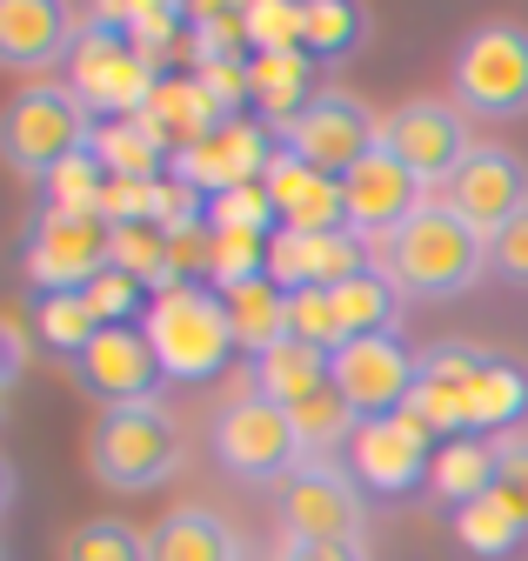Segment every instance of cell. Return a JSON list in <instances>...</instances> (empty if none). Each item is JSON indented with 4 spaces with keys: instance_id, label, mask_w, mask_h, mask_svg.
Masks as SVG:
<instances>
[{
    "instance_id": "6da1fadb",
    "label": "cell",
    "mask_w": 528,
    "mask_h": 561,
    "mask_svg": "<svg viewBox=\"0 0 528 561\" xmlns=\"http://www.w3.org/2000/svg\"><path fill=\"white\" fill-rule=\"evenodd\" d=\"M381 267L415 301H455L489 274V234L469 228L448 201H428L409 228H394L381 241Z\"/></svg>"
},
{
    "instance_id": "7a4b0ae2",
    "label": "cell",
    "mask_w": 528,
    "mask_h": 561,
    "mask_svg": "<svg viewBox=\"0 0 528 561\" xmlns=\"http://www.w3.org/2000/svg\"><path fill=\"white\" fill-rule=\"evenodd\" d=\"M94 107L74 94V81H27L8 101V121H0V148H8L14 174L47 181L54 168H68L94 148Z\"/></svg>"
},
{
    "instance_id": "3957f363",
    "label": "cell",
    "mask_w": 528,
    "mask_h": 561,
    "mask_svg": "<svg viewBox=\"0 0 528 561\" xmlns=\"http://www.w3.org/2000/svg\"><path fill=\"white\" fill-rule=\"evenodd\" d=\"M141 334L154 341V355L174 381H215L234 355V321H228V301L221 288H202V280H187V288L161 295L148 314H141Z\"/></svg>"
},
{
    "instance_id": "277c9868",
    "label": "cell",
    "mask_w": 528,
    "mask_h": 561,
    "mask_svg": "<svg viewBox=\"0 0 528 561\" xmlns=\"http://www.w3.org/2000/svg\"><path fill=\"white\" fill-rule=\"evenodd\" d=\"M88 468L94 481L120 488V495H141V488L168 481L181 468V428L161 401L148 408H101L88 428Z\"/></svg>"
},
{
    "instance_id": "5b68a950",
    "label": "cell",
    "mask_w": 528,
    "mask_h": 561,
    "mask_svg": "<svg viewBox=\"0 0 528 561\" xmlns=\"http://www.w3.org/2000/svg\"><path fill=\"white\" fill-rule=\"evenodd\" d=\"M21 254H27V280L41 295H81L94 274L114 267V228H107V215L41 207Z\"/></svg>"
},
{
    "instance_id": "8992f818",
    "label": "cell",
    "mask_w": 528,
    "mask_h": 561,
    "mask_svg": "<svg viewBox=\"0 0 528 561\" xmlns=\"http://www.w3.org/2000/svg\"><path fill=\"white\" fill-rule=\"evenodd\" d=\"M215 461L241 481H288L295 461H301V428H295V414L275 408L268 394H234L215 421Z\"/></svg>"
},
{
    "instance_id": "52a82bcc",
    "label": "cell",
    "mask_w": 528,
    "mask_h": 561,
    "mask_svg": "<svg viewBox=\"0 0 528 561\" xmlns=\"http://www.w3.org/2000/svg\"><path fill=\"white\" fill-rule=\"evenodd\" d=\"M455 101L469 114L508 121L528 114V27L515 21H489L461 41L455 54Z\"/></svg>"
},
{
    "instance_id": "ba28073f",
    "label": "cell",
    "mask_w": 528,
    "mask_h": 561,
    "mask_svg": "<svg viewBox=\"0 0 528 561\" xmlns=\"http://www.w3.org/2000/svg\"><path fill=\"white\" fill-rule=\"evenodd\" d=\"M282 134V148L295 154V161H308V168H321V174H348L355 161H368L375 148H381V121L355 101V94H342V88H321L288 127H275Z\"/></svg>"
},
{
    "instance_id": "9c48e42d",
    "label": "cell",
    "mask_w": 528,
    "mask_h": 561,
    "mask_svg": "<svg viewBox=\"0 0 528 561\" xmlns=\"http://www.w3.org/2000/svg\"><path fill=\"white\" fill-rule=\"evenodd\" d=\"M335 388L355 408V421H388L415 401L422 355H409L402 334H355L348 347H335Z\"/></svg>"
},
{
    "instance_id": "30bf717a",
    "label": "cell",
    "mask_w": 528,
    "mask_h": 561,
    "mask_svg": "<svg viewBox=\"0 0 528 561\" xmlns=\"http://www.w3.org/2000/svg\"><path fill=\"white\" fill-rule=\"evenodd\" d=\"M275 515L301 541H361L368 495H361V481L342 474L335 461H308V468H295L275 488Z\"/></svg>"
},
{
    "instance_id": "8fae6325",
    "label": "cell",
    "mask_w": 528,
    "mask_h": 561,
    "mask_svg": "<svg viewBox=\"0 0 528 561\" xmlns=\"http://www.w3.org/2000/svg\"><path fill=\"white\" fill-rule=\"evenodd\" d=\"M381 148L402 161L409 174H422L428 187H448L455 168L475 154V140H469V121H461V107L448 101H402L394 114H381Z\"/></svg>"
},
{
    "instance_id": "7c38bea8",
    "label": "cell",
    "mask_w": 528,
    "mask_h": 561,
    "mask_svg": "<svg viewBox=\"0 0 528 561\" xmlns=\"http://www.w3.org/2000/svg\"><path fill=\"white\" fill-rule=\"evenodd\" d=\"M68 368H74V388L94 394L101 408H148L161 375H168L141 328H101Z\"/></svg>"
},
{
    "instance_id": "4fadbf2b",
    "label": "cell",
    "mask_w": 528,
    "mask_h": 561,
    "mask_svg": "<svg viewBox=\"0 0 528 561\" xmlns=\"http://www.w3.org/2000/svg\"><path fill=\"white\" fill-rule=\"evenodd\" d=\"M342 201H348V234L361 241H388L394 228H409L422 207L435 201V187L422 174H409L388 148H375L368 161H355L342 174Z\"/></svg>"
},
{
    "instance_id": "5bb4252c",
    "label": "cell",
    "mask_w": 528,
    "mask_h": 561,
    "mask_svg": "<svg viewBox=\"0 0 528 561\" xmlns=\"http://www.w3.org/2000/svg\"><path fill=\"white\" fill-rule=\"evenodd\" d=\"M441 201L455 207L469 228H482L489 241L528 207V168L515 161V148H495V140H482V148L455 168V181L441 187Z\"/></svg>"
},
{
    "instance_id": "9a60e30c",
    "label": "cell",
    "mask_w": 528,
    "mask_h": 561,
    "mask_svg": "<svg viewBox=\"0 0 528 561\" xmlns=\"http://www.w3.org/2000/svg\"><path fill=\"white\" fill-rule=\"evenodd\" d=\"M268 161H275V148H268V127H261V121H248V114H234V121H221V127L202 140V148L174 154V181L215 201V194L254 187L261 174H268Z\"/></svg>"
},
{
    "instance_id": "2e32d148",
    "label": "cell",
    "mask_w": 528,
    "mask_h": 561,
    "mask_svg": "<svg viewBox=\"0 0 528 561\" xmlns=\"http://www.w3.org/2000/svg\"><path fill=\"white\" fill-rule=\"evenodd\" d=\"M428 435L415 428L409 414H388V421H361L355 442H348V474L368 488V495L394 502V495H415L422 474H428Z\"/></svg>"
},
{
    "instance_id": "e0dca14e",
    "label": "cell",
    "mask_w": 528,
    "mask_h": 561,
    "mask_svg": "<svg viewBox=\"0 0 528 561\" xmlns=\"http://www.w3.org/2000/svg\"><path fill=\"white\" fill-rule=\"evenodd\" d=\"M261 187H268L275 201V221L288 234H348V201H342V181L321 174L308 161H295L288 148H275L268 174H261ZM275 228V234H282Z\"/></svg>"
},
{
    "instance_id": "ac0fdd59",
    "label": "cell",
    "mask_w": 528,
    "mask_h": 561,
    "mask_svg": "<svg viewBox=\"0 0 528 561\" xmlns=\"http://www.w3.org/2000/svg\"><path fill=\"white\" fill-rule=\"evenodd\" d=\"M74 47H81V21L60 0H0V60L14 75L74 60Z\"/></svg>"
},
{
    "instance_id": "d6986e66",
    "label": "cell",
    "mask_w": 528,
    "mask_h": 561,
    "mask_svg": "<svg viewBox=\"0 0 528 561\" xmlns=\"http://www.w3.org/2000/svg\"><path fill=\"white\" fill-rule=\"evenodd\" d=\"M375 267L368 261V241L361 234H275V261H268V280L275 288H342L348 274Z\"/></svg>"
},
{
    "instance_id": "ffe728a7",
    "label": "cell",
    "mask_w": 528,
    "mask_h": 561,
    "mask_svg": "<svg viewBox=\"0 0 528 561\" xmlns=\"http://www.w3.org/2000/svg\"><path fill=\"white\" fill-rule=\"evenodd\" d=\"M148 561H241V535L228 515L181 502L148 528Z\"/></svg>"
},
{
    "instance_id": "44dd1931",
    "label": "cell",
    "mask_w": 528,
    "mask_h": 561,
    "mask_svg": "<svg viewBox=\"0 0 528 561\" xmlns=\"http://www.w3.org/2000/svg\"><path fill=\"white\" fill-rule=\"evenodd\" d=\"M141 121L161 134V148L187 154V148H202V140H208L228 114L202 94V81H194V75H161V88H154V101H148Z\"/></svg>"
},
{
    "instance_id": "7402d4cb",
    "label": "cell",
    "mask_w": 528,
    "mask_h": 561,
    "mask_svg": "<svg viewBox=\"0 0 528 561\" xmlns=\"http://www.w3.org/2000/svg\"><path fill=\"white\" fill-rule=\"evenodd\" d=\"M248 375H254V394H268L275 408H295V401H308V394H321L335 381V355H321V347L288 334V341L268 347V355H254Z\"/></svg>"
},
{
    "instance_id": "603a6c76",
    "label": "cell",
    "mask_w": 528,
    "mask_h": 561,
    "mask_svg": "<svg viewBox=\"0 0 528 561\" xmlns=\"http://www.w3.org/2000/svg\"><path fill=\"white\" fill-rule=\"evenodd\" d=\"M528 414V368L515 355H482L469 381V428L475 435H515V421Z\"/></svg>"
},
{
    "instance_id": "cb8c5ba5",
    "label": "cell",
    "mask_w": 528,
    "mask_h": 561,
    "mask_svg": "<svg viewBox=\"0 0 528 561\" xmlns=\"http://www.w3.org/2000/svg\"><path fill=\"white\" fill-rule=\"evenodd\" d=\"M248 88L261 101V114H268L275 127H288L321 88H314V60L295 47V54H248Z\"/></svg>"
},
{
    "instance_id": "d4e9b609",
    "label": "cell",
    "mask_w": 528,
    "mask_h": 561,
    "mask_svg": "<svg viewBox=\"0 0 528 561\" xmlns=\"http://www.w3.org/2000/svg\"><path fill=\"white\" fill-rule=\"evenodd\" d=\"M428 488L448 502V515L469 508V502H482L489 488H495V442L489 435H455V442H441L435 448V468H428Z\"/></svg>"
},
{
    "instance_id": "484cf974",
    "label": "cell",
    "mask_w": 528,
    "mask_h": 561,
    "mask_svg": "<svg viewBox=\"0 0 528 561\" xmlns=\"http://www.w3.org/2000/svg\"><path fill=\"white\" fill-rule=\"evenodd\" d=\"M335 314H342V334H394L402 328V288H394L388 267H361L335 288Z\"/></svg>"
},
{
    "instance_id": "4316f807",
    "label": "cell",
    "mask_w": 528,
    "mask_h": 561,
    "mask_svg": "<svg viewBox=\"0 0 528 561\" xmlns=\"http://www.w3.org/2000/svg\"><path fill=\"white\" fill-rule=\"evenodd\" d=\"M88 154L107 168V181H161V161H168L161 134H154L141 114H135V121H101Z\"/></svg>"
},
{
    "instance_id": "83f0119b",
    "label": "cell",
    "mask_w": 528,
    "mask_h": 561,
    "mask_svg": "<svg viewBox=\"0 0 528 561\" xmlns=\"http://www.w3.org/2000/svg\"><path fill=\"white\" fill-rule=\"evenodd\" d=\"M228 321H234V347H248L254 355H268L275 341H288V288H275V280H248V288H228Z\"/></svg>"
},
{
    "instance_id": "f1b7e54d",
    "label": "cell",
    "mask_w": 528,
    "mask_h": 561,
    "mask_svg": "<svg viewBox=\"0 0 528 561\" xmlns=\"http://www.w3.org/2000/svg\"><path fill=\"white\" fill-rule=\"evenodd\" d=\"M448 528H455V541H461V548L482 554V561H515V554L528 548V528L515 522V508L495 495V488H489L482 502L455 508V515H448Z\"/></svg>"
},
{
    "instance_id": "f546056e",
    "label": "cell",
    "mask_w": 528,
    "mask_h": 561,
    "mask_svg": "<svg viewBox=\"0 0 528 561\" xmlns=\"http://www.w3.org/2000/svg\"><path fill=\"white\" fill-rule=\"evenodd\" d=\"M368 34V14L348 8V0H314L301 8V54L308 60H348Z\"/></svg>"
},
{
    "instance_id": "4dcf8cb0",
    "label": "cell",
    "mask_w": 528,
    "mask_h": 561,
    "mask_svg": "<svg viewBox=\"0 0 528 561\" xmlns=\"http://www.w3.org/2000/svg\"><path fill=\"white\" fill-rule=\"evenodd\" d=\"M34 334L47 355H81V347L101 334V314L88 308V295H34Z\"/></svg>"
},
{
    "instance_id": "1f68e13d",
    "label": "cell",
    "mask_w": 528,
    "mask_h": 561,
    "mask_svg": "<svg viewBox=\"0 0 528 561\" xmlns=\"http://www.w3.org/2000/svg\"><path fill=\"white\" fill-rule=\"evenodd\" d=\"M60 561H148V535L127 528L114 515H94L68 535V548H60Z\"/></svg>"
},
{
    "instance_id": "d6a6232c",
    "label": "cell",
    "mask_w": 528,
    "mask_h": 561,
    "mask_svg": "<svg viewBox=\"0 0 528 561\" xmlns=\"http://www.w3.org/2000/svg\"><path fill=\"white\" fill-rule=\"evenodd\" d=\"M288 414H295V428H301V448H335V442H355V428H361L335 381H328L321 394H308V401H295Z\"/></svg>"
},
{
    "instance_id": "836d02e7",
    "label": "cell",
    "mask_w": 528,
    "mask_h": 561,
    "mask_svg": "<svg viewBox=\"0 0 528 561\" xmlns=\"http://www.w3.org/2000/svg\"><path fill=\"white\" fill-rule=\"evenodd\" d=\"M288 334L308 341V347H321V355L348 347L342 314H335V288H295V295H288Z\"/></svg>"
},
{
    "instance_id": "e575fe53",
    "label": "cell",
    "mask_w": 528,
    "mask_h": 561,
    "mask_svg": "<svg viewBox=\"0 0 528 561\" xmlns=\"http://www.w3.org/2000/svg\"><path fill=\"white\" fill-rule=\"evenodd\" d=\"M81 295H88V308L101 314V328H127L135 314H148V308H154V295H148L141 280L127 274V267H107V274H94Z\"/></svg>"
},
{
    "instance_id": "d590c367",
    "label": "cell",
    "mask_w": 528,
    "mask_h": 561,
    "mask_svg": "<svg viewBox=\"0 0 528 561\" xmlns=\"http://www.w3.org/2000/svg\"><path fill=\"white\" fill-rule=\"evenodd\" d=\"M295 47H301V8H275V0L248 8V54H295Z\"/></svg>"
},
{
    "instance_id": "8d00e7d4",
    "label": "cell",
    "mask_w": 528,
    "mask_h": 561,
    "mask_svg": "<svg viewBox=\"0 0 528 561\" xmlns=\"http://www.w3.org/2000/svg\"><path fill=\"white\" fill-rule=\"evenodd\" d=\"M495 495L528 528V435H495Z\"/></svg>"
},
{
    "instance_id": "74e56055",
    "label": "cell",
    "mask_w": 528,
    "mask_h": 561,
    "mask_svg": "<svg viewBox=\"0 0 528 561\" xmlns=\"http://www.w3.org/2000/svg\"><path fill=\"white\" fill-rule=\"evenodd\" d=\"M489 274H502L508 288H528V207L489 241Z\"/></svg>"
},
{
    "instance_id": "f35d334b",
    "label": "cell",
    "mask_w": 528,
    "mask_h": 561,
    "mask_svg": "<svg viewBox=\"0 0 528 561\" xmlns=\"http://www.w3.org/2000/svg\"><path fill=\"white\" fill-rule=\"evenodd\" d=\"M275 561H368L361 541H301V535H282Z\"/></svg>"
},
{
    "instance_id": "ab89813d",
    "label": "cell",
    "mask_w": 528,
    "mask_h": 561,
    "mask_svg": "<svg viewBox=\"0 0 528 561\" xmlns=\"http://www.w3.org/2000/svg\"><path fill=\"white\" fill-rule=\"evenodd\" d=\"M0 347H8V388L21 381V362H27V334H21V314L0 321Z\"/></svg>"
}]
</instances>
